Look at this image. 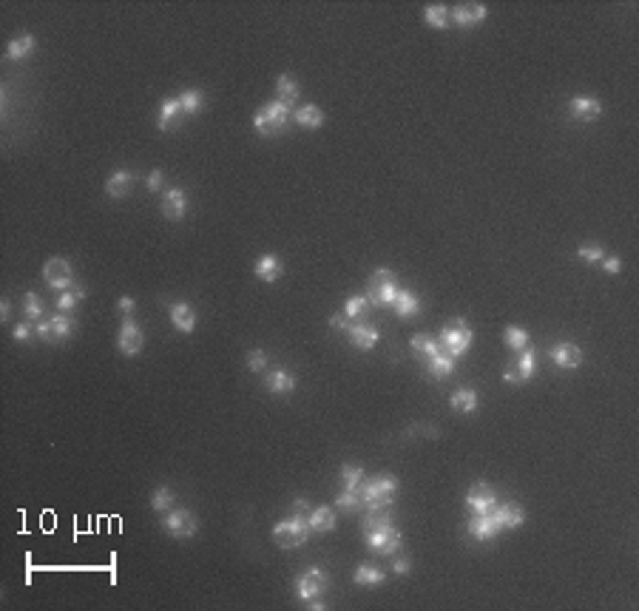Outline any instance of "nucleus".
Masks as SVG:
<instances>
[{
  "label": "nucleus",
  "instance_id": "nucleus-1",
  "mask_svg": "<svg viewBox=\"0 0 639 611\" xmlns=\"http://www.w3.org/2000/svg\"><path fill=\"white\" fill-rule=\"evenodd\" d=\"M398 492V478L395 475H378L361 483V501L367 506V512L375 509H389Z\"/></svg>",
  "mask_w": 639,
  "mask_h": 611
},
{
  "label": "nucleus",
  "instance_id": "nucleus-2",
  "mask_svg": "<svg viewBox=\"0 0 639 611\" xmlns=\"http://www.w3.org/2000/svg\"><path fill=\"white\" fill-rule=\"evenodd\" d=\"M471 339H475V333H471V327L466 319H449L443 324V330H440V350L446 352V356H452V359H460L463 352L471 347Z\"/></svg>",
  "mask_w": 639,
  "mask_h": 611
},
{
  "label": "nucleus",
  "instance_id": "nucleus-3",
  "mask_svg": "<svg viewBox=\"0 0 639 611\" xmlns=\"http://www.w3.org/2000/svg\"><path fill=\"white\" fill-rule=\"evenodd\" d=\"M310 534H313V529H310V523H307V514H293V518L273 526V540L281 549L304 546L307 540H310Z\"/></svg>",
  "mask_w": 639,
  "mask_h": 611
},
{
  "label": "nucleus",
  "instance_id": "nucleus-4",
  "mask_svg": "<svg viewBox=\"0 0 639 611\" xmlns=\"http://www.w3.org/2000/svg\"><path fill=\"white\" fill-rule=\"evenodd\" d=\"M287 123H290V108L284 106V103H278V100L262 106V108L256 111V117H253V128L262 134V137H276V134H281L284 128H287Z\"/></svg>",
  "mask_w": 639,
  "mask_h": 611
},
{
  "label": "nucleus",
  "instance_id": "nucleus-5",
  "mask_svg": "<svg viewBox=\"0 0 639 611\" xmlns=\"http://www.w3.org/2000/svg\"><path fill=\"white\" fill-rule=\"evenodd\" d=\"M398 296V285H395V273L381 268V270H375L369 276V285H367V299L369 304H375V308H392V301Z\"/></svg>",
  "mask_w": 639,
  "mask_h": 611
},
{
  "label": "nucleus",
  "instance_id": "nucleus-6",
  "mask_svg": "<svg viewBox=\"0 0 639 611\" xmlns=\"http://www.w3.org/2000/svg\"><path fill=\"white\" fill-rule=\"evenodd\" d=\"M364 540H367V546L375 552V554H381V557H392L398 554L400 549V532L395 523H387V526H375V529H367L364 532Z\"/></svg>",
  "mask_w": 639,
  "mask_h": 611
},
{
  "label": "nucleus",
  "instance_id": "nucleus-7",
  "mask_svg": "<svg viewBox=\"0 0 639 611\" xmlns=\"http://www.w3.org/2000/svg\"><path fill=\"white\" fill-rule=\"evenodd\" d=\"M43 279L52 290H60V293L74 288V270H71V265L63 256H52V259L43 265Z\"/></svg>",
  "mask_w": 639,
  "mask_h": 611
},
{
  "label": "nucleus",
  "instance_id": "nucleus-8",
  "mask_svg": "<svg viewBox=\"0 0 639 611\" xmlns=\"http://www.w3.org/2000/svg\"><path fill=\"white\" fill-rule=\"evenodd\" d=\"M162 526H165V532H168L171 537H176V540H191L199 532V521L194 518V512H187V509L168 512L162 518Z\"/></svg>",
  "mask_w": 639,
  "mask_h": 611
},
{
  "label": "nucleus",
  "instance_id": "nucleus-9",
  "mask_svg": "<svg viewBox=\"0 0 639 611\" xmlns=\"http://www.w3.org/2000/svg\"><path fill=\"white\" fill-rule=\"evenodd\" d=\"M324 589H327V574L321 569H316V566H310L307 572H301L296 577V594L301 600H316V597L324 594Z\"/></svg>",
  "mask_w": 639,
  "mask_h": 611
},
{
  "label": "nucleus",
  "instance_id": "nucleus-10",
  "mask_svg": "<svg viewBox=\"0 0 639 611\" xmlns=\"http://www.w3.org/2000/svg\"><path fill=\"white\" fill-rule=\"evenodd\" d=\"M466 506L475 512V514H486L497 506V495H494V489L486 483V481H475L471 483V489L466 492Z\"/></svg>",
  "mask_w": 639,
  "mask_h": 611
},
{
  "label": "nucleus",
  "instance_id": "nucleus-11",
  "mask_svg": "<svg viewBox=\"0 0 639 611\" xmlns=\"http://www.w3.org/2000/svg\"><path fill=\"white\" fill-rule=\"evenodd\" d=\"M116 344H120V350L125 352V356H136V352H142V347H145V333L139 330V324L131 316L123 319L120 339H116Z\"/></svg>",
  "mask_w": 639,
  "mask_h": 611
},
{
  "label": "nucleus",
  "instance_id": "nucleus-12",
  "mask_svg": "<svg viewBox=\"0 0 639 611\" xmlns=\"http://www.w3.org/2000/svg\"><path fill=\"white\" fill-rule=\"evenodd\" d=\"M549 356H551V361H554L560 370H574V367L582 364V350H580L577 344H571V341L554 344V347L549 350Z\"/></svg>",
  "mask_w": 639,
  "mask_h": 611
},
{
  "label": "nucleus",
  "instance_id": "nucleus-13",
  "mask_svg": "<svg viewBox=\"0 0 639 611\" xmlns=\"http://www.w3.org/2000/svg\"><path fill=\"white\" fill-rule=\"evenodd\" d=\"M486 14H489V9L483 3H466V6H455L452 12H449V20H452L455 26L469 29V26H478V23H483Z\"/></svg>",
  "mask_w": 639,
  "mask_h": 611
},
{
  "label": "nucleus",
  "instance_id": "nucleus-14",
  "mask_svg": "<svg viewBox=\"0 0 639 611\" xmlns=\"http://www.w3.org/2000/svg\"><path fill=\"white\" fill-rule=\"evenodd\" d=\"M491 518L497 521V526H500V529H520V526H523L526 523V512L523 509H520V503H497L494 509H491Z\"/></svg>",
  "mask_w": 639,
  "mask_h": 611
},
{
  "label": "nucleus",
  "instance_id": "nucleus-15",
  "mask_svg": "<svg viewBox=\"0 0 639 611\" xmlns=\"http://www.w3.org/2000/svg\"><path fill=\"white\" fill-rule=\"evenodd\" d=\"M568 114H571L577 123H594L602 114V103L597 97H574L571 106H568Z\"/></svg>",
  "mask_w": 639,
  "mask_h": 611
},
{
  "label": "nucleus",
  "instance_id": "nucleus-16",
  "mask_svg": "<svg viewBox=\"0 0 639 611\" xmlns=\"http://www.w3.org/2000/svg\"><path fill=\"white\" fill-rule=\"evenodd\" d=\"M469 534L480 540V543H486V540H494L497 534H500V526H497V521L491 518V512L486 514H471V521H469Z\"/></svg>",
  "mask_w": 639,
  "mask_h": 611
},
{
  "label": "nucleus",
  "instance_id": "nucleus-17",
  "mask_svg": "<svg viewBox=\"0 0 639 611\" xmlns=\"http://www.w3.org/2000/svg\"><path fill=\"white\" fill-rule=\"evenodd\" d=\"M162 214L168 217V219H182L187 214V194L182 191V188H168L162 197Z\"/></svg>",
  "mask_w": 639,
  "mask_h": 611
},
{
  "label": "nucleus",
  "instance_id": "nucleus-18",
  "mask_svg": "<svg viewBox=\"0 0 639 611\" xmlns=\"http://www.w3.org/2000/svg\"><path fill=\"white\" fill-rule=\"evenodd\" d=\"M265 387L273 395H290L296 390V375L290 370H270L265 375Z\"/></svg>",
  "mask_w": 639,
  "mask_h": 611
},
{
  "label": "nucleus",
  "instance_id": "nucleus-19",
  "mask_svg": "<svg viewBox=\"0 0 639 611\" xmlns=\"http://www.w3.org/2000/svg\"><path fill=\"white\" fill-rule=\"evenodd\" d=\"M131 188H134V174L125 171V168H120V171H114V174L108 177L105 194H108L111 199H125V197L131 194Z\"/></svg>",
  "mask_w": 639,
  "mask_h": 611
},
{
  "label": "nucleus",
  "instance_id": "nucleus-20",
  "mask_svg": "<svg viewBox=\"0 0 639 611\" xmlns=\"http://www.w3.org/2000/svg\"><path fill=\"white\" fill-rule=\"evenodd\" d=\"M307 523H310L313 534H324V532H333L336 529V509L329 506H313L310 514H307Z\"/></svg>",
  "mask_w": 639,
  "mask_h": 611
},
{
  "label": "nucleus",
  "instance_id": "nucleus-21",
  "mask_svg": "<svg viewBox=\"0 0 639 611\" xmlns=\"http://www.w3.org/2000/svg\"><path fill=\"white\" fill-rule=\"evenodd\" d=\"M171 324L176 327L179 333H194V327H196V313H194L191 304H185V301L171 304Z\"/></svg>",
  "mask_w": 639,
  "mask_h": 611
},
{
  "label": "nucleus",
  "instance_id": "nucleus-22",
  "mask_svg": "<svg viewBox=\"0 0 639 611\" xmlns=\"http://www.w3.org/2000/svg\"><path fill=\"white\" fill-rule=\"evenodd\" d=\"M347 333H349V341L358 347V350H372L375 344H378V327H372V324H352V327H347Z\"/></svg>",
  "mask_w": 639,
  "mask_h": 611
},
{
  "label": "nucleus",
  "instance_id": "nucleus-23",
  "mask_svg": "<svg viewBox=\"0 0 639 611\" xmlns=\"http://www.w3.org/2000/svg\"><path fill=\"white\" fill-rule=\"evenodd\" d=\"M298 94H301V88L290 74H278L276 77V100L278 103H284L290 108L293 103H298Z\"/></svg>",
  "mask_w": 639,
  "mask_h": 611
},
{
  "label": "nucleus",
  "instance_id": "nucleus-24",
  "mask_svg": "<svg viewBox=\"0 0 639 611\" xmlns=\"http://www.w3.org/2000/svg\"><path fill=\"white\" fill-rule=\"evenodd\" d=\"M392 308H395V313H398L400 319H412V316L420 313V299H418L412 290H398V296H395V301H392Z\"/></svg>",
  "mask_w": 639,
  "mask_h": 611
},
{
  "label": "nucleus",
  "instance_id": "nucleus-25",
  "mask_svg": "<svg viewBox=\"0 0 639 611\" xmlns=\"http://www.w3.org/2000/svg\"><path fill=\"white\" fill-rule=\"evenodd\" d=\"M179 117H182V106H179V100L176 97H165L162 100V106H159V128L162 131H171L176 123H179Z\"/></svg>",
  "mask_w": 639,
  "mask_h": 611
},
{
  "label": "nucleus",
  "instance_id": "nucleus-26",
  "mask_svg": "<svg viewBox=\"0 0 639 611\" xmlns=\"http://www.w3.org/2000/svg\"><path fill=\"white\" fill-rule=\"evenodd\" d=\"M293 120L301 126V128H307V131H316V128H321L324 126V111L318 108V106H301L296 114H293Z\"/></svg>",
  "mask_w": 639,
  "mask_h": 611
},
{
  "label": "nucleus",
  "instance_id": "nucleus-27",
  "mask_svg": "<svg viewBox=\"0 0 639 611\" xmlns=\"http://www.w3.org/2000/svg\"><path fill=\"white\" fill-rule=\"evenodd\" d=\"M253 273L262 279V281H276L281 276V259L273 253H265V256H258V262L253 268Z\"/></svg>",
  "mask_w": 639,
  "mask_h": 611
},
{
  "label": "nucleus",
  "instance_id": "nucleus-28",
  "mask_svg": "<svg viewBox=\"0 0 639 611\" xmlns=\"http://www.w3.org/2000/svg\"><path fill=\"white\" fill-rule=\"evenodd\" d=\"M449 407L455 412H475L478 410V392L471 387H463V390H455L452 398H449Z\"/></svg>",
  "mask_w": 639,
  "mask_h": 611
},
{
  "label": "nucleus",
  "instance_id": "nucleus-29",
  "mask_svg": "<svg viewBox=\"0 0 639 611\" xmlns=\"http://www.w3.org/2000/svg\"><path fill=\"white\" fill-rule=\"evenodd\" d=\"M352 580H355V585H369V589H375V585H381L387 580V572L378 569V566H367V563H364V566L355 569Z\"/></svg>",
  "mask_w": 639,
  "mask_h": 611
},
{
  "label": "nucleus",
  "instance_id": "nucleus-30",
  "mask_svg": "<svg viewBox=\"0 0 639 611\" xmlns=\"http://www.w3.org/2000/svg\"><path fill=\"white\" fill-rule=\"evenodd\" d=\"M32 52H34V37L32 34H20V37L9 40V46H6V57L9 60H26Z\"/></svg>",
  "mask_w": 639,
  "mask_h": 611
},
{
  "label": "nucleus",
  "instance_id": "nucleus-31",
  "mask_svg": "<svg viewBox=\"0 0 639 611\" xmlns=\"http://www.w3.org/2000/svg\"><path fill=\"white\" fill-rule=\"evenodd\" d=\"M412 352H418L420 359H435L438 352H443L440 350V341H435L432 336H426V333H418V336H412Z\"/></svg>",
  "mask_w": 639,
  "mask_h": 611
},
{
  "label": "nucleus",
  "instance_id": "nucleus-32",
  "mask_svg": "<svg viewBox=\"0 0 639 611\" xmlns=\"http://www.w3.org/2000/svg\"><path fill=\"white\" fill-rule=\"evenodd\" d=\"M426 370H429L432 379L443 381V379H449V375H452V370H455V359H452V356H446V352H438L435 359H429Z\"/></svg>",
  "mask_w": 639,
  "mask_h": 611
},
{
  "label": "nucleus",
  "instance_id": "nucleus-33",
  "mask_svg": "<svg viewBox=\"0 0 639 611\" xmlns=\"http://www.w3.org/2000/svg\"><path fill=\"white\" fill-rule=\"evenodd\" d=\"M423 20H426V26H432V29H446L449 26V6L429 3L423 9Z\"/></svg>",
  "mask_w": 639,
  "mask_h": 611
},
{
  "label": "nucleus",
  "instance_id": "nucleus-34",
  "mask_svg": "<svg viewBox=\"0 0 639 611\" xmlns=\"http://www.w3.org/2000/svg\"><path fill=\"white\" fill-rule=\"evenodd\" d=\"M361 483H364V466H358V463H344V466H341V486H344V489H352V492H361Z\"/></svg>",
  "mask_w": 639,
  "mask_h": 611
},
{
  "label": "nucleus",
  "instance_id": "nucleus-35",
  "mask_svg": "<svg viewBox=\"0 0 639 611\" xmlns=\"http://www.w3.org/2000/svg\"><path fill=\"white\" fill-rule=\"evenodd\" d=\"M49 324H52V341H65L71 333H74V319H68V313L52 316Z\"/></svg>",
  "mask_w": 639,
  "mask_h": 611
},
{
  "label": "nucleus",
  "instance_id": "nucleus-36",
  "mask_svg": "<svg viewBox=\"0 0 639 611\" xmlns=\"http://www.w3.org/2000/svg\"><path fill=\"white\" fill-rule=\"evenodd\" d=\"M83 299H85V290H83L80 285H74L71 290H65V293L57 296V310H60V313H71Z\"/></svg>",
  "mask_w": 639,
  "mask_h": 611
},
{
  "label": "nucleus",
  "instance_id": "nucleus-37",
  "mask_svg": "<svg viewBox=\"0 0 639 611\" xmlns=\"http://www.w3.org/2000/svg\"><path fill=\"white\" fill-rule=\"evenodd\" d=\"M336 509H338V512H358V509H364L361 492L341 489V492H338V498H336Z\"/></svg>",
  "mask_w": 639,
  "mask_h": 611
},
{
  "label": "nucleus",
  "instance_id": "nucleus-38",
  "mask_svg": "<svg viewBox=\"0 0 639 611\" xmlns=\"http://www.w3.org/2000/svg\"><path fill=\"white\" fill-rule=\"evenodd\" d=\"M176 100H179V106H182V114H196V111L202 108V100H205V97H202L199 88H187V91L179 94Z\"/></svg>",
  "mask_w": 639,
  "mask_h": 611
},
{
  "label": "nucleus",
  "instance_id": "nucleus-39",
  "mask_svg": "<svg viewBox=\"0 0 639 611\" xmlns=\"http://www.w3.org/2000/svg\"><path fill=\"white\" fill-rule=\"evenodd\" d=\"M506 344H509L514 352H523V350L529 347V333L523 330V327L509 324V327H506Z\"/></svg>",
  "mask_w": 639,
  "mask_h": 611
},
{
  "label": "nucleus",
  "instance_id": "nucleus-40",
  "mask_svg": "<svg viewBox=\"0 0 639 611\" xmlns=\"http://www.w3.org/2000/svg\"><path fill=\"white\" fill-rule=\"evenodd\" d=\"M151 509H154V512H171V509H174V492H171L168 486L154 489V495H151Z\"/></svg>",
  "mask_w": 639,
  "mask_h": 611
},
{
  "label": "nucleus",
  "instance_id": "nucleus-41",
  "mask_svg": "<svg viewBox=\"0 0 639 611\" xmlns=\"http://www.w3.org/2000/svg\"><path fill=\"white\" fill-rule=\"evenodd\" d=\"M43 299H40V293H34V290H29L26 296H23V313H26V319H43Z\"/></svg>",
  "mask_w": 639,
  "mask_h": 611
},
{
  "label": "nucleus",
  "instance_id": "nucleus-42",
  "mask_svg": "<svg viewBox=\"0 0 639 611\" xmlns=\"http://www.w3.org/2000/svg\"><path fill=\"white\" fill-rule=\"evenodd\" d=\"M534 350L531 347H526L523 352H520V359H517V375H520V379H523V381H529L531 379V375H534Z\"/></svg>",
  "mask_w": 639,
  "mask_h": 611
},
{
  "label": "nucleus",
  "instance_id": "nucleus-43",
  "mask_svg": "<svg viewBox=\"0 0 639 611\" xmlns=\"http://www.w3.org/2000/svg\"><path fill=\"white\" fill-rule=\"evenodd\" d=\"M369 308H372V304H369L367 296H349L347 304H344V313H347V319H358V316H364Z\"/></svg>",
  "mask_w": 639,
  "mask_h": 611
},
{
  "label": "nucleus",
  "instance_id": "nucleus-44",
  "mask_svg": "<svg viewBox=\"0 0 639 611\" xmlns=\"http://www.w3.org/2000/svg\"><path fill=\"white\" fill-rule=\"evenodd\" d=\"M247 370H250V372H265V370H267V356H265V350H250V352H247Z\"/></svg>",
  "mask_w": 639,
  "mask_h": 611
},
{
  "label": "nucleus",
  "instance_id": "nucleus-45",
  "mask_svg": "<svg viewBox=\"0 0 639 611\" xmlns=\"http://www.w3.org/2000/svg\"><path fill=\"white\" fill-rule=\"evenodd\" d=\"M577 256L582 262H588V265H594V262H602V248H597V245H582L580 250H577Z\"/></svg>",
  "mask_w": 639,
  "mask_h": 611
},
{
  "label": "nucleus",
  "instance_id": "nucleus-46",
  "mask_svg": "<svg viewBox=\"0 0 639 611\" xmlns=\"http://www.w3.org/2000/svg\"><path fill=\"white\" fill-rule=\"evenodd\" d=\"M12 336H14V341H29L34 336V327L29 321H23V324H17L14 330H12Z\"/></svg>",
  "mask_w": 639,
  "mask_h": 611
},
{
  "label": "nucleus",
  "instance_id": "nucleus-47",
  "mask_svg": "<svg viewBox=\"0 0 639 611\" xmlns=\"http://www.w3.org/2000/svg\"><path fill=\"white\" fill-rule=\"evenodd\" d=\"M602 270L605 273H620L622 270V259H620V256H602Z\"/></svg>",
  "mask_w": 639,
  "mask_h": 611
},
{
  "label": "nucleus",
  "instance_id": "nucleus-48",
  "mask_svg": "<svg viewBox=\"0 0 639 611\" xmlns=\"http://www.w3.org/2000/svg\"><path fill=\"white\" fill-rule=\"evenodd\" d=\"M162 182H165V174H162V168H154V171L148 174V179H145L148 191H159V188H162Z\"/></svg>",
  "mask_w": 639,
  "mask_h": 611
},
{
  "label": "nucleus",
  "instance_id": "nucleus-49",
  "mask_svg": "<svg viewBox=\"0 0 639 611\" xmlns=\"http://www.w3.org/2000/svg\"><path fill=\"white\" fill-rule=\"evenodd\" d=\"M34 336L43 339V341H52V324H49V319H40V321H37Z\"/></svg>",
  "mask_w": 639,
  "mask_h": 611
},
{
  "label": "nucleus",
  "instance_id": "nucleus-50",
  "mask_svg": "<svg viewBox=\"0 0 639 611\" xmlns=\"http://www.w3.org/2000/svg\"><path fill=\"white\" fill-rule=\"evenodd\" d=\"M409 569H412V560H409V557H398V560L392 563V572H395V574H409Z\"/></svg>",
  "mask_w": 639,
  "mask_h": 611
},
{
  "label": "nucleus",
  "instance_id": "nucleus-51",
  "mask_svg": "<svg viewBox=\"0 0 639 611\" xmlns=\"http://www.w3.org/2000/svg\"><path fill=\"white\" fill-rule=\"evenodd\" d=\"M116 310H120L123 316H131V313H134V299H131V296H123L120 301H116Z\"/></svg>",
  "mask_w": 639,
  "mask_h": 611
},
{
  "label": "nucleus",
  "instance_id": "nucleus-52",
  "mask_svg": "<svg viewBox=\"0 0 639 611\" xmlns=\"http://www.w3.org/2000/svg\"><path fill=\"white\" fill-rule=\"evenodd\" d=\"M310 501H307V498H298V501H293V512L296 514H310Z\"/></svg>",
  "mask_w": 639,
  "mask_h": 611
},
{
  "label": "nucleus",
  "instance_id": "nucleus-53",
  "mask_svg": "<svg viewBox=\"0 0 639 611\" xmlns=\"http://www.w3.org/2000/svg\"><path fill=\"white\" fill-rule=\"evenodd\" d=\"M329 324L336 327V330H347V313L341 310V313H336L333 319H329Z\"/></svg>",
  "mask_w": 639,
  "mask_h": 611
},
{
  "label": "nucleus",
  "instance_id": "nucleus-54",
  "mask_svg": "<svg viewBox=\"0 0 639 611\" xmlns=\"http://www.w3.org/2000/svg\"><path fill=\"white\" fill-rule=\"evenodd\" d=\"M503 381H506V384H523V379H520L514 370H506V372H503Z\"/></svg>",
  "mask_w": 639,
  "mask_h": 611
},
{
  "label": "nucleus",
  "instance_id": "nucleus-55",
  "mask_svg": "<svg viewBox=\"0 0 639 611\" xmlns=\"http://www.w3.org/2000/svg\"><path fill=\"white\" fill-rule=\"evenodd\" d=\"M9 308H12V304H9V299H3V301H0V319H9Z\"/></svg>",
  "mask_w": 639,
  "mask_h": 611
}]
</instances>
